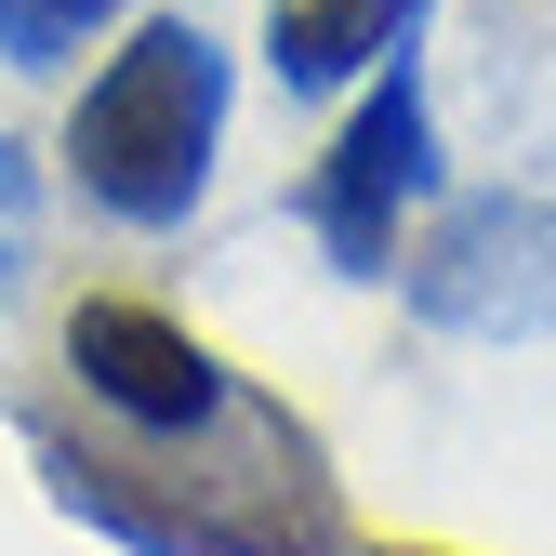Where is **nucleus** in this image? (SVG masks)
<instances>
[{"label": "nucleus", "instance_id": "3", "mask_svg": "<svg viewBox=\"0 0 556 556\" xmlns=\"http://www.w3.org/2000/svg\"><path fill=\"white\" fill-rule=\"evenodd\" d=\"M438 186V119H425V80H410V53H384V80L358 93L344 119V147L305 173V226L344 278H397V213Z\"/></svg>", "mask_w": 556, "mask_h": 556}, {"label": "nucleus", "instance_id": "4", "mask_svg": "<svg viewBox=\"0 0 556 556\" xmlns=\"http://www.w3.org/2000/svg\"><path fill=\"white\" fill-rule=\"evenodd\" d=\"M66 371H80V397L106 410V425H132V438H213L226 410L252 397L199 331H173L160 305H132V292H80V305H66Z\"/></svg>", "mask_w": 556, "mask_h": 556}, {"label": "nucleus", "instance_id": "2", "mask_svg": "<svg viewBox=\"0 0 556 556\" xmlns=\"http://www.w3.org/2000/svg\"><path fill=\"white\" fill-rule=\"evenodd\" d=\"M410 318L451 344H530L556 331V199H464V213L410 252Z\"/></svg>", "mask_w": 556, "mask_h": 556}, {"label": "nucleus", "instance_id": "8", "mask_svg": "<svg viewBox=\"0 0 556 556\" xmlns=\"http://www.w3.org/2000/svg\"><path fill=\"white\" fill-rule=\"evenodd\" d=\"M371 556H451V543H371Z\"/></svg>", "mask_w": 556, "mask_h": 556}, {"label": "nucleus", "instance_id": "5", "mask_svg": "<svg viewBox=\"0 0 556 556\" xmlns=\"http://www.w3.org/2000/svg\"><path fill=\"white\" fill-rule=\"evenodd\" d=\"M410 27H425V0H265V66L292 93H344L358 66L410 53Z\"/></svg>", "mask_w": 556, "mask_h": 556}, {"label": "nucleus", "instance_id": "7", "mask_svg": "<svg viewBox=\"0 0 556 556\" xmlns=\"http://www.w3.org/2000/svg\"><path fill=\"white\" fill-rule=\"evenodd\" d=\"M27 252H40V173H27L14 132H0V292L27 278Z\"/></svg>", "mask_w": 556, "mask_h": 556}, {"label": "nucleus", "instance_id": "1", "mask_svg": "<svg viewBox=\"0 0 556 556\" xmlns=\"http://www.w3.org/2000/svg\"><path fill=\"white\" fill-rule=\"evenodd\" d=\"M213 147H226V53L186 14L132 27V53H106V80L66 119V173L119 226H186L213 186Z\"/></svg>", "mask_w": 556, "mask_h": 556}, {"label": "nucleus", "instance_id": "6", "mask_svg": "<svg viewBox=\"0 0 556 556\" xmlns=\"http://www.w3.org/2000/svg\"><path fill=\"white\" fill-rule=\"evenodd\" d=\"M119 14H132V0H0V66H66Z\"/></svg>", "mask_w": 556, "mask_h": 556}]
</instances>
